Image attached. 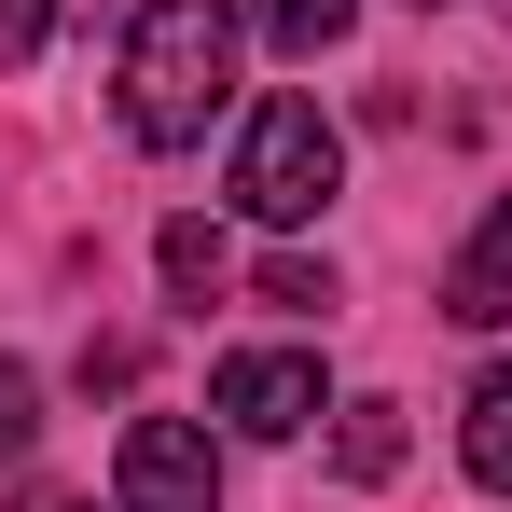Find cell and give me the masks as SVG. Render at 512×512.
Segmentation results:
<instances>
[{"instance_id": "10", "label": "cell", "mask_w": 512, "mask_h": 512, "mask_svg": "<svg viewBox=\"0 0 512 512\" xmlns=\"http://www.w3.org/2000/svg\"><path fill=\"white\" fill-rule=\"evenodd\" d=\"M28 443H42V374L0 360V457H28Z\"/></svg>"}, {"instance_id": "3", "label": "cell", "mask_w": 512, "mask_h": 512, "mask_svg": "<svg viewBox=\"0 0 512 512\" xmlns=\"http://www.w3.org/2000/svg\"><path fill=\"white\" fill-rule=\"evenodd\" d=\"M208 416L250 429V443H291L305 416H333V388H319V360H305V346H236V360L208 374Z\"/></svg>"}, {"instance_id": "9", "label": "cell", "mask_w": 512, "mask_h": 512, "mask_svg": "<svg viewBox=\"0 0 512 512\" xmlns=\"http://www.w3.org/2000/svg\"><path fill=\"white\" fill-rule=\"evenodd\" d=\"M346 14L360 0H263V42L277 56H319V42H346Z\"/></svg>"}, {"instance_id": "8", "label": "cell", "mask_w": 512, "mask_h": 512, "mask_svg": "<svg viewBox=\"0 0 512 512\" xmlns=\"http://www.w3.org/2000/svg\"><path fill=\"white\" fill-rule=\"evenodd\" d=\"M222 277H236V250H222L208 222H167V291H180V305H208Z\"/></svg>"}, {"instance_id": "11", "label": "cell", "mask_w": 512, "mask_h": 512, "mask_svg": "<svg viewBox=\"0 0 512 512\" xmlns=\"http://www.w3.org/2000/svg\"><path fill=\"white\" fill-rule=\"evenodd\" d=\"M263 305H291V319H319V305H333V263H263Z\"/></svg>"}, {"instance_id": "12", "label": "cell", "mask_w": 512, "mask_h": 512, "mask_svg": "<svg viewBox=\"0 0 512 512\" xmlns=\"http://www.w3.org/2000/svg\"><path fill=\"white\" fill-rule=\"evenodd\" d=\"M42 28H56V0H0V70H28V56H42Z\"/></svg>"}, {"instance_id": "5", "label": "cell", "mask_w": 512, "mask_h": 512, "mask_svg": "<svg viewBox=\"0 0 512 512\" xmlns=\"http://www.w3.org/2000/svg\"><path fill=\"white\" fill-rule=\"evenodd\" d=\"M443 319H457V333H499L512 319V194L471 222V250L443 263Z\"/></svg>"}, {"instance_id": "6", "label": "cell", "mask_w": 512, "mask_h": 512, "mask_svg": "<svg viewBox=\"0 0 512 512\" xmlns=\"http://www.w3.org/2000/svg\"><path fill=\"white\" fill-rule=\"evenodd\" d=\"M457 457H471V485H485V499H512V360L471 388V429H457Z\"/></svg>"}, {"instance_id": "7", "label": "cell", "mask_w": 512, "mask_h": 512, "mask_svg": "<svg viewBox=\"0 0 512 512\" xmlns=\"http://www.w3.org/2000/svg\"><path fill=\"white\" fill-rule=\"evenodd\" d=\"M333 471H346V485H388V471H402V402H346Z\"/></svg>"}, {"instance_id": "4", "label": "cell", "mask_w": 512, "mask_h": 512, "mask_svg": "<svg viewBox=\"0 0 512 512\" xmlns=\"http://www.w3.org/2000/svg\"><path fill=\"white\" fill-rule=\"evenodd\" d=\"M111 485H125V512H222V457H208L194 416H139L125 457H111Z\"/></svg>"}, {"instance_id": "2", "label": "cell", "mask_w": 512, "mask_h": 512, "mask_svg": "<svg viewBox=\"0 0 512 512\" xmlns=\"http://www.w3.org/2000/svg\"><path fill=\"white\" fill-rule=\"evenodd\" d=\"M333 180H346L333 111H319V97H263L250 139H236V208L291 236V222H319V208H333Z\"/></svg>"}, {"instance_id": "1", "label": "cell", "mask_w": 512, "mask_h": 512, "mask_svg": "<svg viewBox=\"0 0 512 512\" xmlns=\"http://www.w3.org/2000/svg\"><path fill=\"white\" fill-rule=\"evenodd\" d=\"M236 97V0H153L125 28V139L139 153H194Z\"/></svg>"}, {"instance_id": "13", "label": "cell", "mask_w": 512, "mask_h": 512, "mask_svg": "<svg viewBox=\"0 0 512 512\" xmlns=\"http://www.w3.org/2000/svg\"><path fill=\"white\" fill-rule=\"evenodd\" d=\"M14 512H84V499H56V485H28V499H14Z\"/></svg>"}]
</instances>
